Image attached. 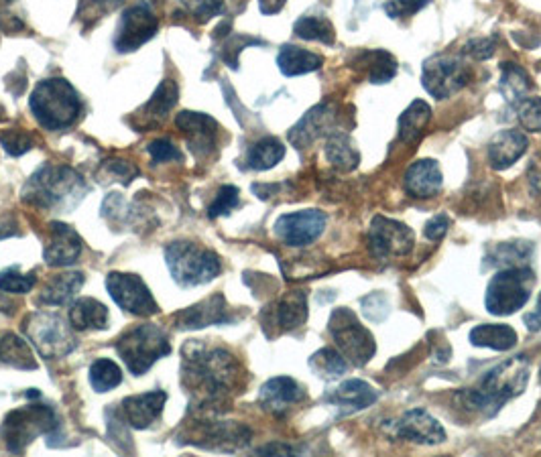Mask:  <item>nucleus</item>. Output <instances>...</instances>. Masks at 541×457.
I'll use <instances>...</instances> for the list:
<instances>
[{
  "label": "nucleus",
  "mask_w": 541,
  "mask_h": 457,
  "mask_svg": "<svg viewBox=\"0 0 541 457\" xmlns=\"http://www.w3.org/2000/svg\"><path fill=\"white\" fill-rule=\"evenodd\" d=\"M29 108L41 128L57 133V130L70 128L78 120L82 102L68 80L49 78L35 86L29 98Z\"/></svg>",
  "instance_id": "nucleus-4"
},
{
  "label": "nucleus",
  "mask_w": 541,
  "mask_h": 457,
  "mask_svg": "<svg viewBox=\"0 0 541 457\" xmlns=\"http://www.w3.org/2000/svg\"><path fill=\"white\" fill-rule=\"evenodd\" d=\"M529 382V364L523 356H515L501 362L487 372L472 388L460 393V401L466 409L483 417H495L509 401L519 397Z\"/></svg>",
  "instance_id": "nucleus-2"
},
{
  "label": "nucleus",
  "mask_w": 541,
  "mask_h": 457,
  "mask_svg": "<svg viewBox=\"0 0 541 457\" xmlns=\"http://www.w3.org/2000/svg\"><path fill=\"white\" fill-rule=\"evenodd\" d=\"M328 216L322 210H302L283 214L275 222V236L293 248L314 244L326 230Z\"/></svg>",
  "instance_id": "nucleus-14"
},
{
  "label": "nucleus",
  "mask_w": 541,
  "mask_h": 457,
  "mask_svg": "<svg viewBox=\"0 0 541 457\" xmlns=\"http://www.w3.org/2000/svg\"><path fill=\"white\" fill-rule=\"evenodd\" d=\"M308 399L306 388L289 376H277L263 384L259 393V403L267 413L283 417L295 405Z\"/></svg>",
  "instance_id": "nucleus-19"
},
{
  "label": "nucleus",
  "mask_w": 541,
  "mask_h": 457,
  "mask_svg": "<svg viewBox=\"0 0 541 457\" xmlns=\"http://www.w3.org/2000/svg\"><path fill=\"white\" fill-rule=\"evenodd\" d=\"M523 321H525V325H527V330H529V332H539V330H541V293H539V297H537V307H535V311L527 313V315L523 317Z\"/></svg>",
  "instance_id": "nucleus-54"
},
{
  "label": "nucleus",
  "mask_w": 541,
  "mask_h": 457,
  "mask_svg": "<svg viewBox=\"0 0 541 457\" xmlns=\"http://www.w3.org/2000/svg\"><path fill=\"white\" fill-rule=\"evenodd\" d=\"M70 323L74 330H106L108 328V309L96 299H78L70 309Z\"/></svg>",
  "instance_id": "nucleus-32"
},
{
  "label": "nucleus",
  "mask_w": 541,
  "mask_h": 457,
  "mask_svg": "<svg viewBox=\"0 0 541 457\" xmlns=\"http://www.w3.org/2000/svg\"><path fill=\"white\" fill-rule=\"evenodd\" d=\"M415 244L413 230L397 220L375 216L369 230V248L377 260L389 256H405Z\"/></svg>",
  "instance_id": "nucleus-15"
},
{
  "label": "nucleus",
  "mask_w": 541,
  "mask_h": 457,
  "mask_svg": "<svg viewBox=\"0 0 541 457\" xmlns=\"http://www.w3.org/2000/svg\"><path fill=\"white\" fill-rule=\"evenodd\" d=\"M448 228H450V218H448L446 214H438V216H434V218L426 224L424 236H426L428 240L438 242V240H442V238L446 236Z\"/></svg>",
  "instance_id": "nucleus-51"
},
{
  "label": "nucleus",
  "mask_w": 541,
  "mask_h": 457,
  "mask_svg": "<svg viewBox=\"0 0 541 457\" xmlns=\"http://www.w3.org/2000/svg\"><path fill=\"white\" fill-rule=\"evenodd\" d=\"M356 65H365L371 84H387L397 74V59L383 49L360 53Z\"/></svg>",
  "instance_id": "nucleus-35"
},
{
  "label": "nucleus",
  "mask_w": 541,
  "mask_h": 457,
  "mask_svg": "<svg viewBox=\"0 0 541 457\" xmlns=\"http://www.w3.org/2000/svg\"><path fill=\"white\" fill-rule=\"evenodd\" d=\"M470 344L476 348L507 352L517 344V332L505 323H483L470 330Z\"/></svg>",
  "instance_id": "nucleus-30"
},
{
  "label": "nucleus",
  "mask_w": 541,
  "mask_h": 457,
  "mask_svg": "<svg viewBox=\"0 0 541 457\" xmlns=\"http://www.w3.org/2000/svg\"><path fill=\"white\" fill-rule=\"evenodd\" d=\"M177 98H179V88L173 80H165L161 82V86L155 90V94L151 96V100L143 106V112L141 114L145 118V124L147 122H159L165 118V114L177 104Z\"/></svg>",
  "instance_id": "nucleus-39"
},
{
  "label": "nucleus",
  "mask_w": 541,
  "mask_h": 457,
  "mask_svg": "<svg viewBox=\"0 0 541 457\" xmlns=\"http://www.w3.org/2000/svg\"><path fill=\"white\" fill-rule=\"evenodd\" d=\"M234 317L230 315V307L222 293H214L212 297L175 313V328L179 330H202L208 325L230 323Z\"/></svg>",
  "instance_id": "nucleus-18"
},
{
  "label": "nucleus",
  "mask_w": 541,
  "mask_h": 457,
  "mask_svg": "<svg viewBox=\"0 0 541 457\" xmlns=\"http://www.w3.org/2000/svg\"><path fill=\"white\" fill-rule=\"evenodd\" d=\"M0 145L11 157H21L33 149V137L23 128H7L0 130Z\"/></svg>",
  "instance_id": "nucleus-44"
},
{
  "label": "nucleus",
  "mask_w": 541,
  "mask_h": 457,
  "mask_svg": "<svg viewBox=\"0 0 541 457\" xmlns=\"http://www.w3.org/2000/svg\"><path fill=\"white\" fill-rule=\"evenodd\" d=\"M432 0H389L385 5V11L391 19H401L415 15L417 11H422L426 5H430Z\"/></svg>",
  "instance_id": "nucleus-48"
},
{
  "label": "nucleus",
  "mask_w": 541,
  "mask_h": 457,
  "mask_svg": "<svg viewBox=\"0 0 541 457\" xmlns=\"http://www.w3.org/2000/svg\"><path fill=\"white\" fill-rule=\"evenodd\" d=\"M464 51L472 55L474 59H489L495 53V41L493 39H472Z\"/></svg>",
  "instance_id": "nucleus-52"
},
{
  "label": "nucleus",
  "mask_w": 541,
  "mask_h": 457,
  "mask_svg": "<svg viewBox=\"0 0 541 457\" xmlns=\"http://www.w3.org/2000/svg\"><path fill=\"white\" fill-rule=\"evenodd\" d=\"M259 5H261V11L265 15H275L283 9L285 5V0H259Z\"/></svg>",
  "instance_id": "nucleus-57"
},
{
  "label": "nucleus",
  "mask_w": 541,
  "mask_h": 457,
  "mask_svg": "<svg viewBox=\"0 0 541 457\" xmlns=\"http://www.w3.org/2000/svg\"><path fill=\"white\" fill-rule=\"evenodd\" d=\"M395 435L419 445H438L446 441V431L426 409H411L393 427Z\"/></svg>",
  "instance_id": "nucleus-20"
},
{
  "label": "nucleus",
  "mask_w": 541,
  "mask_h": 457,
  "mask_svg": "<svg viewBox=\"0 0 541 457\" xmlns=\"http://www.w3.org/2000/svg\"><path fill=\"white\" fill-rule=\"evenodd\" d=\"M432 120V108L424 100H413L405 112L399 116V141L413 145L426 135V128Z\"/></svg>",
  "instance_id": "nucleus-29"
},
{
  "label": "nucleus",
  "mask_w": 541,
  "mask_h": 457,
  "mask_svg": "<svg viewBox=\"0 0 541 457\" xmlns=\"http://www.w3.org/2000/svg\"><path fill=\"white\" fill-rule=\"evenodd\" d=\"M403 187L409 198L428 200L438 195L444 187V175L434 159L415 161L403 175Z\"/></svg>",
  "instance_id": "nucleus-22"
},
{
  "label": "nucleus",
  "mask_w": 541,
  "mask_h": 457,
  "mask_svg": "<svg viewBox=\"0 0 541 457\" xmlns=\"http://www.w3.org/2000/svg\"><path fill=\"white\" fill-rule=\"evenodd\" d=\"M257 453H265V455H291L293 447L283 445V443H269L265 447H261Z\"/></svg>",
  "instance_id": "nucleus-55"
},
{
  "label": "nucleus",
  "mask_w": 541,
  "mask_h": 457,
  "mask_svg": "<svg viewBox=\"0 0 541 457\" xmlns=\"http://www.w3.org/2000/svg\"><path fill=\"white\" fill-rule=\"evenodd\" d=\"M515 108L527 133H541V98H523Z\"/></svg>",
  "instance_id": "nucleus-46"
},
{
  "label": "nucleus",
  "mask_w": 541,
  "mask_h": 457,
  "mask_svg": "<svg viewBox=\"0 0 541 457\" xmlns=\"http://www.w3.org/2000/svg\"><path fill=\"white\" fill-rule=\"evenodd\" d=\"M116 352L133 376L145 374L157 360L169 356L171 344L167 334L155 323H143L125 332L116 342Z\"/></svg>",
  "instance_id": "nucleus-6"
},
{
  "label": "nucleus",
  "mask_w": 541,
  "mask_h": 457,
  "mask_svg": "<svg viewBox=\"0 0 541 457\" xmlns=\"http://www.w3.org/2000/svg\"><path fill=\"white\" fill-rule=\"evenodd\" d=\"M539 380H541V368H539Z\"/></svg>",
  "instance_id": "nucleus-60"
},
{
  "label": "nucleus",
  "mask_w": 541,
  "mask_h": 457,
  "mask_svg": "<svg viewBox=\"0 0 541 457\" xmlns=\"http://www.w3.org/2000/svg\"><path fill=\"white\" fill-rule=\"evenodd\" d=\"M151 159L155 163H167V161H177V159H182V153H179V149L167 141V139H157L153 141L149 147H147Z\"/></svg>",
  "instance_id": "nucleus-50"
},
{
  "label": "nucleus",
  "mask_w": 541,
  "mask_h": 457,
  "mask_svg": "<svg viewBox=\"0 0 541 457\" xmlns=\"http://www.w3.org/2000/svg\"><path fill=\"white\" fill-rule=\"evenodd\" d=\"M82 285H84V275L82 273L53 275L45 283V287H43V291L39 295V301L45 303V305H66L78 295Z\"/></svg>",
  "instance_id": "nucleus-31"
},
{
  "label": "nucleus",
  "mask_w": 541,
  "mask_h": 457,
  "mask_svg": "<svg viewBox=\"0 0 541 457\" xmlns=\"http://www.w3.org/2000/svg\"><path fill=\"white\" fill-rule=\"evenodd\" d=\"M25 334L37 352L47 360L64 358L78 348L74 325H70L62 315L51 311L31 315L25 321Z\"/></svg>",
  "instance_id": "nucleus-8"
},
{
  "label": "nucleus",
  "mask_w": 541,
  "mask_h": 457,
  "mask_svg": "<svg viewBox=\"0 0 541 457\" xmlns=\"http://www.w3.org/2000/svg\"><path fill=\"white\" fill-rule=\"evenodd\" d=\"M104 171L108 173V177H112L114 181H120L129 185L137 175H139V169L131 163V161H123V159H114V161H108L104 165Z\"/></svg>",
  "instance_id": "nucleus-49"
},
{
  "label": "nucleus",
  "mask_w": 541,
  "mask_h": 457,
  "mask_svg": "<svg viewBox=\"0 0 541 457\" xmlns=\"http://www.w3.org/2000/svg\"><path fill=\"white\" fill-rule=\"evenodd\" d=\"M328 332L338 348V352L352 366H367L377 352L373 334L358 321L356 313L348 307H338L332 311L328 321Z\"/></svg>",
  "instance_id": "nucleus-7"
},
{
  "label": "nucleus",
  "mask_w": 541,
  "mask_h": 457,
  "mask_svg": "<svg viewBox=\"0 0 541 457\" xmlns=\"http://www.w3.org/2000/svg\"><path fill=\"white\" fill-rule=\"evenodd\" d=\"M277 65H279V72L283 76L295 78V76L318 72L324 65V59L318 53L308 51L304 47L283 45L279 55H277Z\"/></svg>",
  "instance_id": "nucleus-28"
},
{
  "label": "nucleus",
  "mask_w": 541,
  "mask_h": 457,
  "mask_svg": "<svg viewBox=\"0 0 541 457\" xmlns=\"http://www.w3.org/2000/svg\"><path fill=\"white\" fill-rule=\"evenodd\" d=\"M184 386L196 395L200 405L210 407L224 401L240 384V366L226 350H208L200 342L186 344L182 352Z\"/></svg>",
  "instance_id": "nucleus-1"
},
{
  "label": "nucleus",
  "mask_w": 541,
  "mask_h": 457,
  "mask_svg": "<svg viewBox=\"0 0 541 457\" xmlns=\"http://www.w3.org/2000/svg\"><path fill=\"white\" fill-rule=\"evenodd\" d=\"M373 295H375L377 305H373V307L365 305V303H360V305H363V311L371 321H383L387 317V313H389V301H387V297L383 293H373Z\"/></svg>",
  "instance_id": "nucleus-53"
},
{
  "label": "nucleus",
  "mask_w": 541,
  "mask_h": 457,
  "mask_svg": "<svg viewBox=\"0 0 541 457\" xmlns=\"http://www.w3.org/2000/svg\"><path fill=\"white\" fill-rule=\"evenodd\" d=\"M533 246L531 242H503L493 248L491 256H487V263L493 267H525L527 258L531 256Z\"/></svg>",
  "instance_id": "nucleus-40"
},
{
  "label": "nucleus",
  "mask_w": 541,
  "mask_h": 457,
  "mask_svg": "<svg viewBox=\"0 0 541 457\" xmlns=\"http://www.w3.org/2000/svg\"><path fill=\"white\" fill-rule=\"evenodd\" d=\"M194 17L208 21L224 11V0H179Z\"/></svg>",
  "instance_id": "nucleus-47"
},
{
  "label": "nucleus",
  "mask_w": 541,
  "mask_h": 457,
  "mask_svg": "<svg viewBox=\"0 0 541 457\" xmlns=\"http://www.w3.org/2000/svg\"><path fill=\"white\" fill-rule=\"evenodd\" d=\"M283 157L285 145L275 137H265L247 151V167L253 171H267L281 163Z\"/></svg>",
  "instance_id": "nucleus-36"
},
{
  "label": "nucleus",
  "mask_w": 541,
  "mask_h": 457,
  "mask_svg": "<svg viewBox=\"0 0 541 457\" xmlns=\"http://www.w3.org/2000/svg\"><path fill=\"white\" fill-rule=\"evenodd\" d=\"M336 122H338L336 106L328 102L318 104L289 130V141L295 145V149H306L320 137L336 133Z\"/></svg>",
  "instance_id": "nucleus-16"
},
{
  "label": "nucleus",
  "mask_w": 541,
  "mask_h": 457,
  "mask_svg": "<svg viewBox=\"0 0 541 457\" xmlns=\"http://www.w3.org/2000/svg\"><path fill=\"white\" fill-rule=\"evenodd\" d=\"M123 382V372H120L118 364L108 358H98L90 366V384L96 393H108V390L116 388Z\"/></svg>",
  "instance_id": "nucleus-42"
},
{
  "label": "nucleus",
  "mask_w": 541,
  "mask_h": 457,
  "mask_svg": "<svg viewBox=\"0 0 541 457\" xmlns=\"http://www.w3.org/2000/svg\"><path fill=\"white\" fill-rule=\"evenodd\" d=\"M310 368L326 380L340 378L342 374L348 372V360L334 348H322L310 358Z\"/></svg>",
  "instance_id": "nucleus-41"
},
{
  "label": "nucleus",
  "mask_w": 541,
  "mask_h": 457,
  "mask_svg": "<svg viewBox=\"0 0 541 457\" xmlns=\"http://www.w3.org/2000/svg\"><path fill=\"white\" fill-rule=\"evenodd\" d=\"M86 3H90V5H94V7H116V5H120V3H123V0H86Z\"/></svg>",
  "instance_id": "nucleus-58"
},
{
  "label": "nucleus",
  "mask_w": 541,
  "mask_h": 457,
  "mask_svg": "<svg viewBox=\"0 0 541 457\" xmlns=\"http://www.w3.org/2000/svg\"><path fill=\"white\" fill-rule=\"evenodd\" d=\"M55 427L57 419L49 407L27 405L7 415L0 427V437L5 439L9 451L21 453L37 435H49Z\"/></svg>",
  "instance_id": "nucleus-10"
},
{
  "label": "nucleus",
  "mask_w": 541,
  "mask_h": 457,
  "mask_svg": "<svg viewBox=\"0 0 541 457\" xmlns=\"http://www.w3.org/2000/svg\"><path fill=\"white\" fill-rule=\"evenodd\" d=\"M159 29V19L153 13L149 3H137L129 7L118 21L114 35V49L118 53H131L143 47L147 41L155 37Z\"/></svg>",
  "instance_id": "nucleus-12"
},
{
  "label": "nucleus",
  "mask_w": 541,
  "mask_h": 457,
  "mask_svg": "<svg viewBox=\"0 0 541 457\" xmlns=\"http://www.w3.org/2000/svg\"><path fill=\"white\" fill-rule=\"evenodd\" d=\"M106 289L112 301L133 315L151 317L159 313V305L153 299L149 287L139 275L131 273H110L106 277Z\"/></svg>",
  "instance_id": "nucleus-13"
},
{
  "label": "nucleus",
  "mask_w": 541,
  "mask_h": 457,
  "mask_svg": "<svg viewBox=\"0 0 541 457\" xmlns=\"http://www.w3.org/2000/svg\"><path fill=\"white\" fill-rule=\"evenodd\" d=\"M501 94L511 106H517L527 94L533 90V82L529 74L517 63H503L501 65Z\"/></svg>",
  "instance_id": "nucleus-33"
},
{
  "label": "nucleus",
  "mask_w": 541,
  "mask_h": 457,
  "mask_svg": "<svg viewBox=\"0 0 541 457\" xmlns=\"http://www.w3.org/2000/svg\"><path fill=\"white\" fill-rule=\"evenodd\" d=\"M470 82L468 65L454 55H434L424 63L422 84L424 90L436 100H448L456 96Z\"/></svg>",
  "instance_id": "nucleus-11"
},
{
  "label": "nucleus",
  "mask_w": 541,
  "mask_h": 457,
  "mask_svg": "<svg viewBox=\"0 0 541 457\" xmlns=\"http://www.w3.org/2000/svg\"><path fill=\"white\" fill-rule=\"evenodd\" d=\"M240 206V191L234 185H224L220 187V191L216 193L214 202L208 208V216L210 218H220V216H228L232 210H236Z\"/></svg>",
  "instance_id": "nucleus-45"
},
{
  "label": "nucleus",
  "mask_w": 541,
  "mask_h": 457,
  "mask_svg": "<svg viewBox=\"0 0 541 457\" xmlns=\"http://www.w3.org/2000/svg\"><path fill=\"white\" fill-rule=\"evenodd\" d=\"M37 285L35 273H21L19 267H9L0 273V291L25 295Z\"/></svg>",
  "instance_id": "nucleus-43"
},
{
  "label": "nucleus",
  "mask_w": 541,
  "mask_h": 457,
  "mask_svg": "<svg viewBox=\"0 0 541 457\" xmlns=\"http://www.w3.org/2000/svg\"><path fill=\"white\" fill-rule=\"evenodd\" d=\"M80 254H82L80 234L64 222H51L43 252L45 263L49 267H70L80 258Z\"/></svg>",
  "instance_id": "nucleus-17"
},
{
  "label": "nucleus",
  "mask_w": 541,
  "mask_h": 457,
  "mask_svg": "<svg viewBox=\"0 0 541 457\" xmlns=\"http://www.w3.org/2000/svg\"><path fill=\"white\" fill-rule=\"evenodd\" d=\"M88 187L84 179L64 165H43L23 187V202L39 210H74Z\"/></svg>",
  "instance_id": "nucleus-3"
},
{
  "label": "nucleus",
  "mask_w": 541,
  "mask_h": 457,
  "mask_svg": "<svg viewBox=\"0 0 541 457\" xmlns=\"http://www.w3.org/2000/svg\"><path fill=\"white\" fill-rule=\"evenodd\" d=\"M293 33L306 41H320L324 45H334L336 33L334 25L322 15H304L293 25Z\"/></svg>",
  "instance_id": "nucleus-38"
},
{
  "label": "nucleus",
  "mask_w": 541,
  "mask_h": 457,
  "mask_svg": "<svg viewBox=\"0 0 541 457\" xmlns=\"http://www.w3.org/2000/svg\"><path fill=\"white\" fill-rule=\"evenodd\" d=\"M308 319V297L304 291H291L273 303L263 315V328L269 325L279 332H289L304 325Z\"/></svg>",
  "instance_id": "nucleus-21"
},
{
  "label": "nucleus",
  "mask_w": 541,
  "mask_h": 457,
  "mask_svg": "<svg viewBox=\"0 0 541 457\" xmlns=\"http://www.w3.org/2000/svg\"><path fill=\"white\" fill-rule=\"evenodd\" d=\"M529 181L531 185L541 191V155L537 159L531 161V167H529Z\"/></svg>",
  "instance_id": "nucleus-56"
},
{
  "label": "nucleus",
  "mask_w": 541,
  "mask_h": 457,
  "mask_svg": "<svg viewBox=\"0 0 541 457\" xmlns=\"http://www.w3.org/2000/svg\"><path fill=\"white\" fill-rule=\"evenodd\" d=\"M165 263L173 281L182 287H198L216 279L222 271L220 258L196 242H171L165 248Z\"/></svg>",
  "instance_id": "nucleus-5"
},
{
  "label": "nucleus",
  "mask_w": 541,
  "mask_h": 457,
  "mask_svg": "<svg viewBox=\"0 0 541 457\" xmlns=\"http://www.w3.org/2000/svg\"><path fill=\"white\" fill-rule=\"evenodd\" d=\"M326 157L340 171H354L360 163V153H358L354 141L346 133H340V130L328 135Z\"/></svg>",
  "instance_id": "nucleus-34"
},
{
  "label": "nucleus",
  "mask_w": 541,
  "mask_h": 457,
  "mask_svg": "<svg viewBox=\"0 0 541 457\" xmlns=\"http://www.w3.org/2000/svg\"><path fill=\"white\" fill-rule=\"evenodd\" d=\"M379 399L377 390L365 380H346L338 388H334L328 395V401L340 409V415H352L358 411H365L375 405Z\"/></svg>",
  "instance_id": "nucleus-24"
},
{
  "label": "nucleus",
  "mask_w": 541,
  "mask_h": 457,
  "mask_svg": "<svg viewBox=\"0 0 541 457\" xmlns=\"http://www.w3.org/2000/svg\"><path fill=\"white\" fill-rule=\"evenodd\" d=\"M535 277L527 267L501 269L487 287V309L493 315H511L525 307L531 297Z\"/></svg>",
  "instance_id": "nucleus-9"
},
{
  "label": "nucleus",
  "mask_w": 541,
  "mask_h": 457,
  "mask_svg": "<svg viewBox=\"0 0 541 457\" xmlns=\"http://www.w3.org/2000/svg\"><path fill=\"white\" fill-rule=\"evenodd\" d=\"M0 362L9 364L13 368H19V370H35L37 368L31 346L15 334H5L3 338H0Z\"/></svg>",
  "instance_id": "nucleus-37"
},
{
  "label": "nucleus",
  "mask_w": 541,
  "mask_h": 457,
  "mask_svg": "<svg viewBox=\"0 0 541 457\" xmlns=\"http://www.w3.org/2000/svg\"><path fill=\"white\" fill-rule=\"evenodd\" d=\"M527 147H529V141L521 130H515V128L501 130V133H497L493 141L489 143V163L497 171L509 169L525 155Z\"/></svg>",
  "instance_id": "nucleus-26"
},
{
  "label": "nucleus",
  "mask_w": 541,
  "mask_h": 457,
  "mask_svg": "<svg viewBox=\"0 0 541 457\" xmlns=\"http://www.w3.org/2000/svg\"><path fill=\"white\" fill-rule=\"evenodd\" d=\"M15 230H13V224L9 222L7 224V220H0V238H7V236H11Z\"/></svg>",
  "instance_id": "nucleus-59"
},
{
  "label": "nucleus",
  "mask_w": 541,
  "mask_h": 457,
  "mask_svg": "<svg viewBox=\"0 0 541 457\" xmlns=\"http://www.w3.org/2000/svg\"><path fill=\"white\" fill-rule=\"evenodd\" d=\"M200 439H206L200 445L212 451H238L251 443V431L238 423H204Z\"/></svg>",
  "instance_id": "nucleus-25"
},
{
  "label": "nucleus",
  "mask_w": 541,
  "mask_h": 457,
  "mask_svg": "<svg viewBox=\"0 0 541 457\" xmlns=\"http://www.w3.org/2000/svg\"><path fill=\"white\" fill-rule=\"evenodd\" d=\"M167 395L163 390H151L147 395H135L123 401V413L125 419L135 429H147L151 427L163 413Z\"/></svg>",
  "instance_id": "nucleus-27"
},
{
  "label": "nucleus",
  "mask_w": 541,
  "mask_h": 457,
  "mask_svg": "<svg viewBox=\"0 0 541 457\" xmlns=\"http://www.w3.org/2000/svg\"><path fill=\"white\" fill-rule=\"evenodd\" d=\"M175 126L188 137L190 149L196 155H210L216 145L218 124L214 118L202 112H179L175 118Z\"/></svg>",
  "instance_id": "nucleus-23"
}]
</instances>
